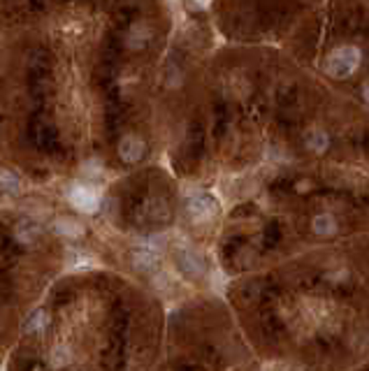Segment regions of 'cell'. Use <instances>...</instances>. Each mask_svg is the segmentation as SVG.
Instances as JSON below:
<instances>
[{
	"instance_id": "obj_3",
	"label": "cell",
	"mask_w": 369,
	"mask_h": 371,
	"mask_svg": "<svg viewBox=\"0 0 369 371\" xmlns=\"http://www.w3.org/2000/svg\"><path fill=\"white\" fill-rule=\"evenodd\" d=\"M79 225L49 193L0 191V369L44 290L79 265Z\"/></svg>"
},
{
	"instance_id": "obj_4",
	"label": "cell",
	"mask_w": 369,
	"mask_h": 371,
	"mask_svg": "<svg viewBox=\"0 0 369 371\" xmlns=\"http://www.w3.org/2000/svg\"><path fill=\"white\" fill-rule=\"evenodd\" d=\"M165 371H265L221 290L196 292L167 307Z\"/></svg>"
},
{
	"instance_id": "obj_1",
	"label": "cell",
	"mask_w": 369,
	"mask_h": 371,
	"mask_svg": "<svg viewBox=\"0 0 369 371\" xmlns=\"http://www.w3.org/2000/svg\"><path fill=\"white\" fill-rule=\"evenodd\" d=\"M177 3H0V191L100 188L160 162Z\"/></svg>"
},
{
	"instance_id": "obj_2",
	"label": "cell",
	"mask_w": 369,
	"mask_h": 371,
	"mask_svg": "<svg viewBox=\"0 0 369 371\" xmlns=\"http://www.w3.org/2000/svg\"><path fill=\"white\" fill-rule=\"evenodd\" d=\"M167 304L138 278L73 265L23 318L0 371H156Z\"/></svg>"
},
{
	"instance_id": "obj_5",
	"label": "cell",
	"mask_w": 369,
	"mask_h": 371,
	"mask_svg": "<svg viewBox=\"0 0 369 371\" xmlns=\"http://www.w3.org/2000/svg\"><path fill=\"white\" fill-rule=\"evenodd\" d=\"M156 371H165V369H163V367H158V369H156Z\"/></svg>"
}]
</instances>
